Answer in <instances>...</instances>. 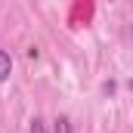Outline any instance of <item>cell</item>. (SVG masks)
<instances>
[{
	"label": "cell",
	"instance_id": "6da1fadb",
	"mask_svg": "<svg viewBox=\"0 0 133 133\" xmlns=\"http://www.w3.org/2000/svg\"><path fill=\"white\" fill-rule=\"evenodd\" d=\"M9 77H12V56L0 46V84H6Z\"/></svg>",
	"mask_w": 133,
	"mask_h": 133
},
{
	"label": "cell",
	"instance_id": "7a4b0ae2",
	"mask_svg": "<svg viewBox=\"0 0 133 133\" xmlns=\"http://www.w3.org/2000/svg\"><path fill=\"white\" fill-rule=\"evenodd\" d=\"M53 133H74L71 118H68V115H56V121H53Z\"/></svg>",
	"mask_w": 133,
	"mask_h": 133
},
{
	"label": "cell",
	"instance_id": "3957f363",
	"mask_svg": "<svg viewBox=\"0 0 133 133\" xmlns=\"http://www.w3.org/2000/svg\"><path fill=\"white\" fill-rule=\"evenodd\" d=\"M28 133H46V124H43V118H31V124H28Z\"/></svg>",
	"mask_w": 133,
	"mask_h": 133
},
{
	"label": "cell",
	"instance_id": "277c9868",
	"mask_svg": "<svg viewBox=\"0 0 133 133\" xmlns=\"http://www.w3.org/2000/svg\"><path fill=\"white\" fill-rule=\"evenodd\" d=\"M127 87H130V93H133V77H130V81H127Z\"/></svg>",
	"mask_w": 133,
	"mask_h": 133
},
{
	"label": "cell",
	"instance_id": "5b68a950",
	"mask_svg": "<svg viewBox=\"0 0 133 133\" xmlns=\"http://www.w3.org/2000/svg\"><path fill=\"white\" fill-rule=\"evenodd\" d=\"M130 34H133V28H130Z\"/></svg>",
	"mask_w": 133,
	"mask_h": 133
}]
</instances>
